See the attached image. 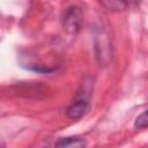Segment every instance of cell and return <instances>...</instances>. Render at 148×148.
<instances>
[{
  "mask_svg": "<svg viewBox=\"0 0 148 148\" xmlns=\"http://www.w3.org/2000/svg\"><path fill=\"white\" fill-rule=\"evenodd\" d=\"M56 147H65V148H68V147H86L87 146V142L79 138V136H66V138H60L56 143H54Z\"/></svg>",
  "mask_w": 148,
  "mask_h": 148,
  "instance_id": "cell-5",
  "label": "cell"
},
{
  "mask_svg": "<svg viewBox=\"0 0 148 148\" xmlns=\"http://www.w3.org/2000/svg\"><path fill=\"white\" fill-rule=\"evenodd\" d=\"M62 28L68 35H77L83 24V13L77 6H69L64 12L61 18Z\"/></svg>",
  "mask_w": 148,
  "mask_h": 148,
  "instance_id": "cell-1",
  "label": "cell"
},
{
  "mask_svg": "<svg viewBox=\"0 0 148 148\" xmlns=\"http://www.w3.org/2000/svg\"><path fill=\"white\" fill-rule=\"evenodd\" d=\"M88 110H89V96L86 94V90L83 89L82 92L76 94L75 101L67 106L65 113L67 118L72 120H77L81 119L88 112Z\"/></svg>",
  "mask_w": 148,
  "mask_h": 148,
  "instance_id": "cell-3",
  "label": "cell"
},
{
  "mask_svg": "<svg viewBox=\"0 0 148 148\" xmlns=\"http://www.w3.org/2000/svg\"><path fill=\"white\" fill-rule=\"evenodd\" d=\"M134 127L138 130H143L146 127H148V109L145 110L142 113H140L135 121H134Z\"/></svg>",
  "mask_w": 148,
  "mask_h": 148,
  "instance_id": "cell-6",
  "label": "cell"
},
{
  "mask_svg": "<svg viewBox=\"0 0 148 148\" xmlns=\"http://www.w3.org/2000/svg\"><path fill=\"white\" fill-rule=\"evenodd\" d=\"M95 51L101 66H108L112 59V47L109 37L102 30H99L98 34H95Z\"/></svg>",
  "mask_w": 148,
  "mask_h": 148,
  "instance_id": "cell-2",
  "label": "cell"
},
{
  "mask_svg": "<svg viewBox=\"0 0 148 148\" xmlns=\"http://www.w3.org/2000/svg\"><path fill=\"white\" fill-rule=\"evenodd\" d=\"M98 2L110 12H120L130 6V0H98Z\"/></svg>",
  "mask_w": 148,
  "mask_h": 148,
  "instance_id": "cell-4",
  "label": "cell"
},
{
  "mask_svg": "<svg viewBox=\"0 0 148 148\" xmlns=\"http://www.w3.org/2000/svg\"><path fill=\"white\" fill-rule=\"evenodd\" d=\"M139 2H140V0H130V5H131V3H135V5H136V3H139Z\"/></svg>",
  "mask_w": 148,
  "mask_h": 148,
  "instance_id": "cell-7",
  "label": "cell"
}]
</instances>
